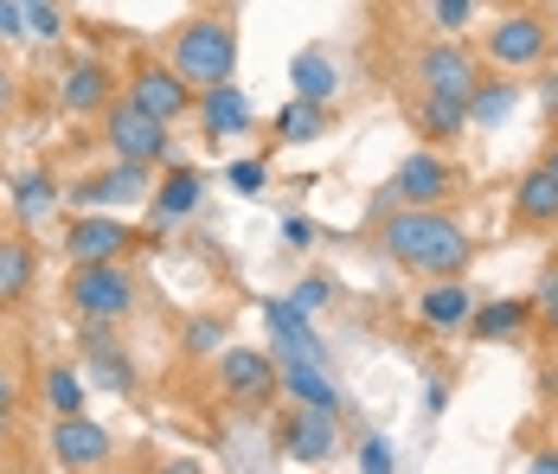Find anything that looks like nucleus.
Returning <instances> with one entry per match:
<instances>
[{
	"label": "nucleus",
	"mask_w": 558,
	"mask_h": 474,
	"mask_svg": "<svg viewBox=\"0 0 558 474\" xmlns=\"http://www.w3.org/2000/svg\"><path fill=\"white\" fill-rule=\"evenodd\" d=\"M116 104V77L104 58H77L64 77H58V109L64 116H77V122H90V116H104Z\"/></svg>",
	"instance_id": "nucleus-13"
},
{
	"label": "nucleus",
	"mask_w": 558,
	"mask_h": 474,
	"mask_svg": "<svg viewBox=\"0 0 558 474\" xmlns=\"http://www.w3.org/2000/svg\"><path fill=\"white\" fill-rule=\"evenodd\" d=\"M533 469H539V474H558V455H533Z\"/></svg>",
	"instance_id": "nucleus-43"
},
{
	"label": "nucleus",
	"mask_w": 558,
	"mask_h": 474,
	"mask_svg": "<svg viewBox=\"0 0 558 474\" xmlns=\"http://www.w3.org/2000/svg\"><path fill=\"white\" fill-rule=\"evenodd\" d=\"M282 238H289V244H315V224H308V218H282Z\"/></svg>",
	"instance_id": "nucleus-39"
},
{
	"label": "nucleus",
	"mask_w": 558,
	"mask_h": 474,
	"mask_svg": "<svg viewBox=\"0 0 558 474\" xmlns=\"http://www.w3.org/2000/svg\"><path fill=\"white\" fill-rule=\"evenodd\" d=\"M328 129V104H308V97H289L277 109V142H315Z\"/></svg>",
	"instance_id": "nucleus-28"
},
{
	"label": "nucleus",
	"mask_w": 558,
	"mask_h": 474,
	"mask_svg": "<svg viewBox=\"0 0 558 474\" xmlns=\"http://www.w3.org/2000/svg\"><path fill=\"white\" fill-rule=\"evenodd\" d=\"M168 64L193 84V90H206V84H225L231 71H238V26L231 20H186L180 33H173V52Z\"/></svg>",
	"instance_id": "nucleus-2"
},
{
	"label": "nucleus",
	"mask_w": 558,
	"mask_h": 474,
	"mask_svg": "<svg viewBox=\"0 0 558 474\" xmlns=\"http://www.w3.org/2000/svg\"><path fill=\"white\" fill-rule=\"evenodd\" d=\"M379 244H386L391 264L411 269V276H462L469 257H475L469 231L444 206H398L379 224Z\"/></svg>",
	"instance_id": "nucleus-1"
},
{
	"label": "nucleus",
	"mask_w": 558,
	"mask_h": 474,
	"mask_svg": "<svg viewBox=\"0 0 558 474\" xmlns=\"http://www.w3.org/2000/svg\"><path fill=\"white\" fill-rule=\"evenodd\" d=\"M13 104H20V77L0 64V116H13Z\"/></svg>",
	"instance_id": "nucleus-38"
},
{
	"label": "nucleus",
	"mask_w": 558,
	"mask_h": 474,
	"mask_svg": "<svg viewBox=\"0 0 558 474\" xmlns=\"http://www.w3.org/2000/svg\"><path fill=\"white\" fill-rule=\"evenodd\" d=\"M462 193V167L437 148H417V155L398 160V173H391V186L379 193L386 206H444Z\"/></svg>",
	"instance_id": "nucleus-7"
},
{
	"label": "nucleus",
	"mask_w": 558,
	"mask_h": 474,
	"mask_svg": "<svg viewBox=\"0 0 558 474\" xmlns=\"http://www.w3.org/2000/svg\"><path fill=\"white\" fill-rule=\"evenodd\" d=\"M46 449H52L58 469H104V462H110V429L97 417H84V411H71V417L52 423Z\"/></svg>",
	"instance_id": "nucleus-12"
},
{
	"label": "nucleus",
	"mask_w": 558,
	"mask_h": 474,
	"mask_svg": "<svg viewBox=\"0 0 558 474\" xmlns=\"http://www.w3.org/2000/svg\"><path fill=\"white\" fill-rule=\"evenodd\" d=\"M513 224H526V231L558 224V173L546 167V160L526 167V173L513 180Z\"/></svg>",
	"instance_id": "nucleus-17"
},
{
	"label": "nucleus",
	"mask_w": 558,
	"mask_h": 474,
	"mask_svg": "<svg viewBox=\"0 0 558 474\" xmlns=\"http://www.w3.org/2000/svg\"><path fill=\"white\" fill-rule=\"evenodd\" d=\"M219 391H225V404H238V411H270L282 398V360L264 353V347H225Z\"/></svg>",
	"instance_id": "nucleus-4"
},
{
	"label": "nucleus",
	"mask_w": 558,
	"mask_h": 474,
	"mask_svg": "<svg viewBox=\"0 0 558 474\" xmlns=\"http://www.w3.org/2000/svg\"><path fill=\"white\" fill-rule=\"evenodd\" d=\"M282 398L315 404V411H340L335 378L322 372V360H302V353H282Z\"/></svg>",
	"instance_id": "nucleus-20"
},
{
	"label": "nucleus",
	"mask_w": 558,
	"mask_h": 474,
	"mask_svg": "<svg viewBox=\"0 0 558 474\" xmlns=\"http://www.w3.org/2000/svg\"><path fill=\"white\" fill-rule=\"evenodd\" d=\"M58 199H64V193H58L52 173H20V180H13V218H20L26 231H33V224H39Z\"/></svg>",
	"instance_id": "nucleus-27"
},
{
	"label": "nucleus",
	"mask_w": 558,
	"mask_h": 474,
	"mask_svg": "<svg viewBox=\"0 0 558 474\" xmlns=\"http://www.w3.org/2000/svg\"><path fill=\"white\" fill-rule=\"evenodd\" d=\"M546 167H553V173H558V142H553V148H546Z\"/></svg>",
	"instance_id": "nucleus-44"
},
{
	"label": "nucleus",
	"mask_w": 558,
	"mask_h": 474,
	"mask_svg": "<svg viewBox=\"0 0 558 474\" xmlns=\"http://www.w3.org/2000/svg\"><path fill=\"white\" fill-rule=\"evenodd\" d=\"M553 269H558V264H553Z\"/></svg>",
	"instance_id": "nucleus-45"
},
{
	"label": "nucleus",
	"mask_w": 558,
	"mask_h": 474,
	"mask_svg": "<svg viewBox=\"0 0 558 474\" xmlns=\"http://www.w3.org/2000/svg\"><path fill=\"white\" fill-rule=\"evenodd\" d=\"M129 251H135V231L116 224V218H97V211H84V218L64 231V257H71V264H116V257H129Z\"/></svg>",
	"instance_id": "nucleus-14"
},
{
	"label": "nucleus",
	"mask_w": 558,
	"mask_h": 474,
	"mask_svg": "<svg viewBox=\"0 0 558 474\" xmlns=\"http://www.w3.org/2000/svg\"><path fill=\"white\" fill-rule=\"evenodd\" d=\"M360 469H366V474H391V469H398V455H391L386 436H366V442H360Z\"/></svg>",
	"instance_id": "nucleus-33"
},
{
	"label": "nucleus",
	"mask_w": 558,
	"mask_h": 474,
	"mask_svg": "<svg viewBox=\"0 0 558 474\" xmlns=\"http://www.w3.org/2000/svg\"><path fill=\"white\" fill-rule=\"evenodd\" d=\"M173 122L161 116H148L142 104H129V97H116L104 109V142H110L116 160H135V167H168L173 160Z\"/></svg>",
	"instance_id": "nucleus-3"
},
{
	"label": "nucleus",
	"mask_w": 558,
	"mask_h": 474,
	"mask_svg": "<svg viewBox=\"0 0 558 474\" xmlns=\"http://www.w3.org/2000/svg\"><path fill=\"white\" fill-rule=\"evenodd\" d=\"M277 449L289 455V462H335V449H340V423L335 411H315V404H295L289 417H282L277 429Z\"/></svg>",
	"instance_id": "nucleus-9"
},
{
	"label": "nucleus",
	"mask_w": 558,
	"mask_h": 474,
	"mask_svg": "<svg viewBox=\"0 0 558 474\" xmlns=\"http://www.w3.org/2000/svg\"><path fill=\"white\" fill-rule=\"evenodd\" d=\"M84 366L97 378V391H135V366H129V353L110 340V320H84Z\"/></svg>",
	"instance_id": "nucleus-16"
},
{
	"label": "nucleus",
	"mask_w": 558,
	"mask_h": 474,
	"mask_svg": "<svg viewBox=\"0 0 558 474\" xmlns=\"http://www.w3.org/2000/svg\"><path fill=\"white\" fill-rule=\"evenodd\" d=\"M13 404H20V391H13V372L0 366V423L13 417Z\"/></svg>",
	"instance_id": "nucleus-40"
},
{
	"label": "nucleus",
	"mask_w": 558,
	"mask_h": 474,
	"mask_svg": "<svg viewBox=\"0 0 558 474\" xmlns=\"http://www.w3.org/2000/svg\"><path fill=\"white\" fill-rule=\"evenodd\" d=\"M533 320H539L546 333H558V269L539 282V289H533Z\"/></svg>",
	"instance_id": "nucleus-31"
},
{
	"label": "nucleus",
	"mask_w": 558,
	"mask_h": 474,
	"mask_svg": "<svg viewBox=\"0 0 558 474\" xmlns=\"http://www.w3.org/2000/svg\"><path fill=\"white\" fill-rule=\"evenodd\" d=\"M231 193H264V180H270V167L264 160H231Z\"/></svg>",
	"instance_id": "nucleus-32"
},
{
	"label": "nucleus",
	"mask_w": 558,
	"mask_h": 474,
	"mask_svg": "<svg viewBox=\"0 0 558 474\" xmlns=\"http://www.w3.org/2000/svg\"><path fill=\"white\" fill-rule=\"evenodd\" d=\"M482 58L495 71H539L553 58V20L546 13H501L482 39Z\"/></svg>",
	"instance_id": "nucleus-5"
},
{
	"label": "nucleus",
	"mask_w": 558,
	"mask_h": 474,
	"mask_svg": "<svg viewBox=\"0 0 558 474\" xmlns=\"http://www.w3.org/2000/svg\"><path fill=\"white\" fill-rule=\"evenodd\" d=\"M199 129H206L213 142H238V135H251V129H257L251 90H238L231 77H225V84H206V90H199Z\"/></svg>",
	"instance_id": "nucleus-15"
},
{
	"label": "nucleus",
	"mask_w": 558,
	"mask_h": 474,
	"mask_svg": "<svg viewBox=\"0 0 558 474\" xmlns=\"http://www.w3.org/2000/svg\"><path fill=\"white\" fill-rule=\"evenodd\" d=\"M469 315H475V289H469L462 276H430V289L417 295V320H424V327L456 333V327H469Z\"/></svg>",
	"instance_id": "nucleus-18"
},
{
	"label": "nucleus",
	"mask_w": 558,
	"mask_h": 474,
	"mask_svg": "<svg viewBox=\"0 0 558 474\" xmlns=\"http://www.w3.org/2000/svg\"><path fill=\"white\" fill-rule=\"evenodd\" d=\"M0 33H7V39H20V33H26V13H20V0H0Z\"/></svg>",
	"instance_id": "nucleus-37"
},
{
	"label": "nucleus",
	"mask_w": 558,
	"mask_h": 474,
	"mask_svg": "<svg viewBox=\"0 0 558 474\" xmlns=\"http://www.w3.org/2000/svg\"><path fill=\"white\" fill-rule=\"evenodd\" d=\"M20 13H26V26H33V33H46V39H58V33H64L58 0H20Z\"/></svg>",
	"instance_id": "nucleus-30"
},
{
	"label": "nucleus",
	"mask_w": 558,
	"mask_h": 474,
	"mask_svg": "<svg viewBox=\"0 0 558 474\" xmlns=\"http://www.w3.org/2000/svg\"><path fill=\"white\" fill-rule=\"evenodd\" d=\"M46 404H52V417L84 411V378H77L71 366H52V372H46Z\"/></svg>",
	"instance_id": "nucleus-29"
},
{
	"label": "nucleus",
	"mask_w": 558,
	"mask_h": 474,
	"mask_svg": "<svg viewBox=\"0 0 558 474\" xmlns=\"http://www.w3.org/2000/svg\"><path fill=\"white\" fill-rule=\"evenodd\" d=\"M71 206L97 211V206H129V199H155V180H148V167H135V160H116L104 173H84L71 193H64Z\"/></svg>",
	"instance_id": "nucleus-11"
},
{
	"label": "nucleus",
	"mask_w": 558,
	"mask_h": 474,
	"mask_svg": "<svg viewBox=\"0 0 558 474\" xmlns=\"http://www.w3.org/2000/svg\"><path fill=\"white\" fill-rule=\"evenodd\" d=\"M469 13H475V0H437V26H444V33H462Z\"/></svg>",
	"instance_id": "nucleus-36"
},
{
	"label": "nucleus",
	"mask_w": 558,
	"mask_h": 474,
	"mask_svg": "<svg viewBox=\"0 0 558 474\" xmlns=\"http://www.w3.org/2000/svg\"><path fill=\"white\" fill-rule=\"evenodd\" d=\"M526 320H533V302H526V295H507V302H482V308L469 315V333L488 347V340H501V333H520Z\"/></svg>",
	"instance_id": "nucleus-26"
},
{
	"label": "nucleus",
	"mask_w": 558,
	"mask_h": 474,
	"mask_svg": "<svg viewBox=\"0 0 558 474\" xmlns=\"http://www.w3.org/2000/svg\"><path fill=\"white\" fill-rule=\"evenodd\" d=\"M424 404H430V411H444V404H449V391H444V378H430V385H424Z\"/></svg>",
	"instance_id": "nucleus-42"
},
{
	"label": "nucleus",
	"mask_w": 558,
	"mask_h": 474,
	"mask_svg": "<svg viewBox=\"0 0 558 474\" xmlns=\"http://www.w3.org/2000/svg\"><path fill=\"white\" fill-rule=\"evenodd\" d=\"M289 84H295V97H308V104H335V90H340V71H335V58L328 52H295L289 58Z\"/></svg>",
	"instance_id": "nucleus-23"
},
{
	"label": "nucleus",
	"mask_w": 558,
	"mask_h": 474,
	"mask_svg": "<svg viewBox=\"0 0 558 474\" xmlns=\"http://www.w3.org/2000/svg\"><path fill=\"white\" fill-rule=\"evenodd\" d=\"M289 302H302V308H328V302H335V282H328V276H308V282H295Z\"/></svg>",
	"instance_id": "nucleus-35"
},
{
	"label": "nucleus",
	"mask_w": 558,
	"mask_h": 474,
	"mask_svg": "<svg viewBox=\"0 0 558 474\" xmlns=\"http://www.w3.org/2000/svg\"><path fill=\"white\" fill-rule=\"evenodd\" d=\"M520 109V90H513V71H501V77H482L475 90H469V122L475 129H501L507 116Z\"/></svg>",
	"instance_id": "nucleus-24"
},
{
	"label": "nucleus",
	"mask_w": 558,
	"mask_h": 474,
	"mask_svg": "<svg viewBox=\"0 0 558 474\" xmlns=\"http://www.w3.org/2000/svg\"><path fill=\"white\" fill-rule=\"evenodd\" d=\"M33 276H39V251H33V231H7L0 238V308H20L33 295Z\"/></svg>",
	"instance_id": "nucleus-19"
},
{
	"label": "nucleus",
	"mask_w": 558,
	"mask_h": 474,
	"mask_svg": "<svg viewBox=\"0 0 558 474\" xmlns=\"http://www.w3.org/2000/svg\"><path fill=\"white\" fill-rule=\"evenodd\" d=\"M219 340H225V320H193L186 327V353H219Z\"/></svg>",
	"instance_id": "nucleus-34"
},
{
	"label": "nucleus",
	"mask_w": 558,
	"mask_h": 474,
	"mask_svg": "<svg viewBox=\"0 0 558 474\" xmlns=\"http://www.w3.org/2000/svg\"><path fill=\"white\" fill-rule=\"evenodd\" d=\"M264 320H270V333H277V353L328 360V347L315 340V327H308V308H302V302H264Z\"/></svg>",
	"instance_id": "nucleus-21"
},
{
	"label": "nucleus",
	"mask_w": 558,
	"mask_h": 474,
	"mask_svg": "<svg viewBox=\"0 0 558 474\" xmlns=\"http://www.w3.org/2000/svg\"><path fill=\"white\" fill-rule=\"evenodd\" d=\"M64 302L84 320H122L135 308V276L116 264H71V282H64Z\"/></svg>",
	"instance_id": "nucleus-6"
},
{
	"label": "nucleus",
	"mask_w": 558,
	"mask_h": 474,
	"mask_svg": "<svg viewBox=\"0 0 558 474\" xmlns=\"http://www.w3.org/2000/svg\"><path fill=\"white\" fill-rule=\"evenodd\" d=\"M539 104L558 116V71H546V77H539Z\"/></svg>",
	"instance_id": "nucleus-41"
},
{
	"label": "nucleus",
	"mask_w": 558,
	"mask_h": 474,
	"mask_svg": "<svg viewBox=\"0 0 558 474\" xmlns=\"http://www.w3.org/2000/svg\"><path fill=\"white\" fill-rule=\"evenodd\" d=\"M475 84H482V58L462 46V33L417 52V90H456V97H469Z\"/></svg>",
	"instance_id": "nucleus-10"
},
{
	"label": "nucleus",
	"mask_w": 558,
	"mask_h": 474,
	"mask_svg": "<svg viewBox=\"0 0 558 474\" xmlns=\"http://www.w3.org/2000/svg\"><path fill=\"white\" fill-rule=\"evenodd\" d=\"M417 129H424V142H456L469 129V97H456V90H417Z\"/></svg>",
	"instance_id": "nucleus-22"
},
{
	"label": "nucleus",
	"mask_w": 558,
	"mask_h": 474,
	"mask_svg": "<svg viewBox=\"0 0 558 474\" xmlns=\"http://www.w3.org/2000/svg\"><path fill=\"white\" fill-rule=\"evenodd\" d=\"M199 193H206L199 167H180V160H168V180L155 186V218H186V211L199 206Z\"/></svg>",
	"instance_id": "nucleus-25"
},
{
	"label": "nucleus",
	"mask_w": 558,
	"mask_h": 474,
	"mask_svg": "<svg viewBox=\"0 0 558 474\" xmlns=\"http://www.w3.org/2000/svg\"><path fill=\"white\" fill-rule=\"evenodd\" d=\"M129 104H142L148 116H161V122H180L186 109H199V97H193V84H186L173 64L142 58V64L129 71Z\"/></svg>",
	"instance_id": "nucleus-8"
}]
</instances>
